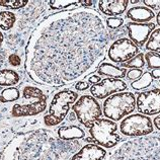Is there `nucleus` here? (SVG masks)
<instances>
[{
	"mask_svg": "<svg viewBox=\"0 0 160 160\" xmlns=\"http://www.w3.org/2000/svg\"><path fill=\"white\" fill-rule=\"evenodd\" d=\"M58 136L62 140H74V139H80L84 137V131L77 127V126H67V127H61L58 130Z\"/></svg>",
	"mask_w": 160,
	"mask_h": 160,
	"instance_id": "dca6fc26",
	"label": "nucleus"
},
{
	"mask_svg": "<svg viewBox=\"0 0 160 160\" xmlns=\"http://www.w3.org/2000/svg\"><path fill=\"white\" fill-rule=\"evenodd\" d=\"M145 61L146 65L149 69H160V55L153 53V52H148L145 55Z\"/></svg>",
	"mask_w": 160,
	"mask_h": 160,
	"instance_id": "5701e85b",
	"label": "nucleus"
},
{
	"mask_svg": "<svg viewBox=\"0 0 160 160\" xmlns=\"http://www.w3.org/2000/svg\"><path fill=\"white\" fill-rule=\"evenodd\" d=\"M143 74V71L141 69H132L127 72V77L129 80H135V79H139Z\"/></svg>",
	"mask_w": 160,
	"mask_h": 160,
	"instance_id": "cd10ccee",
	"label": "nucleus"
},
{
	"mask_svg": "<svg viewBox=\"0 0 160 160\" xmlns=\"http://www.w3.org/2000/svg\"><path fill=\"white\" fill-rule=\"evenodd\" d=\"M136 109V96L132 92H119L104 100L102 113L108 120L121 121Z\"/></svg>",
	"mask_w": 160,
	"mask_h": 160,
	"instance_id": "f03ea898",
	"label": "nucleus"
},
{
	"mask_svg": "<svg viewBox=\"0 0 160 160\" xmlns=\"http://www.w3.org/2000/svg\"><path fill=\"white\" fill-rule=\"evenodd\" d=\"M146 7L150 8L151 10H160V0H144L143 1Z\"/></svg>",
	"mask_w": 160,
	"mask_h": 160,
	"instance_id": "bb28decb",
	"label": "nucleus"
},
{
	"mask_svg": "<svg viewBox=\"0 0 160 160\" xmlns=\"http://www.w3.org/2000/svg\"><path fill=\"white\" fill-rule=\"evenodd\" d=\"M99 75L102 76H107L108 78H115V79H122L127 76V69L122 68V67H118L111 64V63L102 62V64L98 66V70H96Z\"/></svg>",
	"mask_w": 160,
	"mask_h": 160,
	"instance_id": "2eb2a0df",
	"label": "nucleus"
},
{
	"mask_svg": "<svg viewBox=\"0 0 160 160\" xmlns=\"http://www.w3.org/2000/svg\"><path fill=\"white\" fill-rule=\"evenodd\" d=\"M145 49L160 55V28L155 29L150 35L149 40L145 45Z\"/></svg>",
	"mask_w": 160,
	"mask_h": 160,
	"instance_id": "6ab92c4d",
	"label": "nucleus"
},
{
	"mask_svg": "<svg viewBox=\"0 0 160 160\" xmlns=\"http://www.w3.org/2000/svg\"><path fill=\"white\" fill-rule=\"evenodd\" d=\"M75 88H76L77 90L83 91V90L88 89V88H90V85H89V83L86 81H79L76 85H75Z\"/></svg>",
	"mask_w": 160,
	"mask_h": 160,
	"instance_id": "c756f323",
	"label": "nucleus"
},
{
	"mask_svg": "<svg viewBox=\"0 0 160 160\" xmlns=\"http://www.w3.org/2000/svg\"><path fill=\"white\" fill-rule=\"evenodd\" d=\"M107 151L96 144H86L72 157V160H103Z\"/></svg>",
	"mask_w": 160,
	"mask_h": 160,
	"instance_id": "ddd939ff",
	"label": "nucleus"
},
{
	"mask_svg": "<svg viewBox=\"0 0 160 160\" xmlns=\"http://www.w3.org/2000/svg\"><path fill=\"white\" fill-rule=\"evenodd\" d=\"M121 133L128 137H142L153 132V122L148 116L135 113L121 122Z\"/></svg>",
	"mask_w": 160,
	"mask_h": 160,
	"instance_id": "423d86ee",
	"label": "nucleus"
},
{
	"mask_svg": "<svg viewBox=\"0 0 160 160\" xmlns=\"http://www.w3.org/2000/svg\"><path fill=\"white\" fill-rule=\"evenodd\" d=\"M8 62L10 63V65L12 66H19L20 63H22V59L18 56V55H15V54H11L9 57H8Z\"/></svg>",
	"mask_w": 160,
	"mask_h": 160,
	"instance_id": "c85d7f7f",
	"label": "nucleus"
},
{
	"mask_svg": "<svg viewBox=\"0 0 160 160\" xmlns=\"http://www.w3.org/2000/svg\"><path fill=\"white\" fill-rule=\"evenodd\" d=\"M107 27L111 29H118L121 27H123L124 24V19L122 18H109L107 19Z\"/></svg>",
	"mask_w": 160,
	"mask_h": 160,
	"instance_id": "a878e982",
	"label": "nucleus"
},
{
	"mask_svg": "<svg viewBox=\"0 0 160 160\" xmlns=\"http://www.w3.org/2000/svg\"><path fill=\"white\" fill-rule=\"evenodd\" d=\"M19 98V91L15 87H9L4 89L0 94V102H12Z\"/></svg>",
	"mask_w": 160,
	"mask_h": 160,
	"instance_id": "4be33fe9",
	"label": "nucleus"
},
{
	"mask_svg": "<svg viewBox=\"0 0 160 160\" xmlns=\"http://www.w3.org/2000/svg\"><path fill=\"white\" fill-rule=\"evenodd\" d=\"M118 125L108 119H98L89 127V134L96 144L103 148H112L121 141L117 134Z\"/></svg>",
	"mask_w": 160,
	"mask_h": 160,
	"instance_id": "20e7f679",
	"label": "nucleus"
},
{
	"mask_svg": "<svg viewBox=\"0 0 160 160\" xmlns=\"http://www.w3.org/2000/svg\"><path fill=\"white\" fill-rule=\"evenodd\" d=\"M137 111L145 116H154L160 113V88L155 87L148 91L137 94Z\"/></svg>",
	"mask_w": 160,
	"mask_h": 160,
	"instance_id": "6e6552de",
	"label": "nucleus"
},
{
	"mask_svg": "<svg viewBox=\"0 0 160 160\" xmlns=\"http://www.w3.org/2000/svg\"><path fill=\"white\" fill-rule=\"evenodd\" d=\"M153 124H154V126H155V128H156L157 130H159V131H160V113H159V115L153 120Z\"/></svg>",
	"mask_w": 160,
	"mask_h": 160,
	"instance_id": "473e14b6",
	"label": "nucleus"
},
{
	"mask_svg": "<svg viewBox=\"0 0 160 160\" xmlns=\"http://www.w3.org/2000/svg\"><path fill=\"white\" fill-rule=\"evenodd\" d=\"M78 94L70 89L62 90L55 94L52 102L50 103L48 113L44 117L45 125L53 127L62 123L68 115L71 104L76 102Z\"/></svg>",
	"mask_w": 160,
	"mask_h": 160,
	"instance_id": "7ed1b4c3",
	"label": "nucleus"
},
{
	"mask_svg": "<svg viewBox=\"0 0 160 160\" xmlns=\"http://www.w3.org/2000/svg\"><path fill=\"white\" fill-rule=\"evenodd\" d=\"M108 32L94 10H69L38 27L27 49V70L33 80L60 86L94 72L106 58Z\"/></svg>",
	"mask_w": 160,
	"mask_h": 160,
	"instance_id": "f257e3e1",
	"label": "nucleus"
},
{
	"mask_svg": "<svg viewBox=\"0 0 160 160\" xmlns=\"http://www.w3.org/2000/svg\"><path fill=\"white\" fill-rule=\"evenodd\" d=\"M98 3L100 12L104 15L112 16V18L122 15L127 10L129 5L128 0H102Z\"/></svg>",
	"mask_w": 160,
	"mask_h": 160,
	"instance_id": "f8f14e48",
	"label": "nucleus"
},
{
	"mask_svg": "<svg viewBox=\"0 0 160 160\" xmlns=\"http://www.w3.org/2000/svg\"><path fill=\"white\" fill-rule=\"evenodd\" d=\"M15 14L10 11H0V28L9 31L15 23Z\"/></svg>",
	"mask_w": 160,
	"mask_h": 160,
	"instance_id": "aec40b11",
	"label": "nucleus"
},
{
	"mask_svg": "<svg viewBox=\"0 0 160 160\" xmlns=\"http://www.w3.org/2000/svg\"><path fill=\"white\" fill-rule=\"evenodd\" d=\"M122 68H133V69H141L146 65L145 56L143 53H139L136 55L133 59L129 60L126 63H122L120 64Z\"/></svg>",
	"mask_w": 160,
	"mask_h": 160,
	"instance_id": "412c9836",
	"label": "nucleus"
},
{
	"mask_svg": "<svg viewBox=\"0 0 160 160\" xmlns=\"http://www.w3.org/2000/svg\"><path fill=\"white\" fill-rule=\"evenodd\" d=\"M128 88L123 80L115 78H104L98 84L90 86V93L98 99L108 98L115 93H119Z\"/></svg>",
	"mask_w": 160,
	"mask_h": 160,
	"instance_id": "9d476101",
	"label": "nucleus"
},
{
	"mask_svg": "<svg viewBox=\"0 0 160 160\" xmlns=\"http://www.w3.org/2000/svg\"><path fill=\"white\" fill-rule=\"evenodd\" d=\"M126 16L133 22L146 23L155 18V13L153 10L146 6H134L127 11Z\"/></svg>",
	"mask_w": 160,
	"mask_h": 160,
	"instance_id": "4468645a",
	"label": "nucleus"
},
{
	"mask_svg": "<svg viewBox=\"0 0 160 160\" xmlns=\"http://www.w3.org/2000/svg\"><path fill=\"white\" fill-rule=\"evenodd\" d=\"M102 77L99 76V75H92L89 78H88V83L92 84V85H94V84H98L102 81Z\"/></svg>",
	"mask_w": 160,
	"mask_h": 160,
	"instance_id": "7c9ffc66",
	"label": "nucleus"
},
{
	"mask_svg": "<svg viewBox=\"0 0 160 160\" xmlns=\"http://www.w3.org/2000/svg\"><path fill=\"white\" fill-rule=\"evenodd\" d=\"M156 22H157L158 26H160V11L158 12L157 15H156Z\"/></svg>",
	"mask_w": 160,
	"mask_h": 160,
	"instance_id": "f704fd0d",
	"label": "nucleus"
},
{
	"mask_svg": "<svg viewBox=\"0 0 160 160\" xmlns=\"http://www.w3.org/2000/svg\"><path fill=\"white\" fill-rule=\"evenodd\" d=\"M28 3L27 0H0V6L6 7L8 9H19Z\"/></svg>",
	"mask_w": 160,
	"mask_h": 160,
	"instance_id": "b1692460",
	"label": "nucleus"
},
{
	"mask_svg": "<svg viewBox=\"0 0 160 160\" xmlns=\"http://www.w3.org/2000/svg\"><path fill=\"white\" fill-rule=\"evenodd\" d=\"M78 1H68V0H51L49 1V4L53 9H62L71 5H75Z\"/></svg>",
	"mask_w": 160,
	"mask_h": 160,
	"instance_id": "393cba45",
	"label": "nucleus"
},
{
	"mask_svg": "<svg viewBox=\"0 0 160 160\" xmlns=\"http://www.w3.org/2000/svg\"><path fill=\"white\" fill-rule=\"evenodd\" d=\"M19 82V75L13 70H0V86H13Z\"/></svg>",
	"mask_w": 160,
	"mask_h": 160,
	"instance_id": "f3484780",
	"label": "nucleus"
},
{
	"mask_svg": "<svg viewBox=\"0 0 160 160\" xmlns=\"http://www.w3.org/2000/svg\"><path fill=\"white\" fill-rule=\"evenodd\" d=\"M139 54V48L127 38L116 40L109 46L108 56L109 60L117 64L126 63Z\"/></svg>",
	"mask_w": 160,
	"mask_h": 160,
	"instance_id": "0eeeda50",
	"label": "nucleus"
},
{
	"mask_svg": "<svg viewBox=\"0 0 160 160\" xmlns=\"http://www.w3.org/2000/svg\"><path fill=\"white\" fill-rule=\"evenodd\" d=\"M159 88H160V87H159Z\"/></svg>",
	"mask_w": 160,
	"mask_h": 160,
	"instance_id": "4c0bfd02",
	"label": "nucleus"
},
{
	"mask_svg": "<svg viewBox=\"0 0 160 160\" xmlns=\"http://www.w3.org/2000/svg\"><path fill=\"white\" fill-rule=\"evenodd\" d=\"M78 3L85 7H88V6H91V5H93V4H95L96 1H84V0H81V1H78Z\"/></svg>",
	"mask_w": 160,
	"mask_h": 160,
	"instance_id": "2f4dec72",
	"label": "nucleus"
},
{
	"mask_svg": "<svg viewBox=\"0 0 160 160\" xmlns=\"http://www.w3.org/2000/svg\"><path fill=\"white\" fill-rule=\"evenodd\" d=\"M154 78L152 77V74L149 71H146L145 73L142 74V76L137 79L136 81H133L131 83V87L135 90H142L145 88L149 87L152 84Z\"/></svg>",
	"mask_w": 160,
	"mask_h": 160,
	"instance_id": "a211bd4d",
	"label": "nucleus"
},
{
	"mask_svg": "<svg viewBox=\"0 0 160 160\" xmlns=\"http://www.w3.org/2000/svg\"><path fill=\"white\" fill-rule=\"evenodd\" d=\"M151 74L154 79H160V69H154L153 71H151Z\"/></svg>",
	"mask_w": 160,
	"mask_h": 160,
	"instance_id": "72a5a7b5",
	"label": "nucleus"
},
{
	"mask_svg": "<svg viewBox=\"0 0 160 160\" xmlns=\"http://www.w3.org/2000/svg\"><path fill=\"white\" fill-rule=\"evenodd\" d=\"M47 100L48 96L40 88H38L32 102L23 104H14L11 111L12 116L19 118L39 115V113L43 112L47 108Z\"/></svg>",
	"mask_w": 160,
	"mask_h": 160,
	"instance_id": "1a4fd4ad",
	"label": "nucleus"
},
{
	"mask_svg": "<svg viewBox=\"0 0 160 160\" xmlns=\"http://www.w3.org/2000/svg\"><path fill=\"white\" fill-rule=\"evenodd\" d=\"M126 29H127L130 41H132L137 47H144L149 40L150 35L153 31H155V23L128 22Z\"/></svg>",
	"mask_w": 160,
	"mask_h": 160,
	"instance_id": "9b49d317",
	"label": "nucleus"
},
{
	"mask_svg": "<svg viewBox=\"0 0 160 160\" xmlns=\"http://www.w3.org/2000/svg\"><path fill=\"white\" fill-rule=\"evenodd\" d=\"M72 109L77 120L84 127L89 128L102 115L99 102L92 95L84 94L72 106Z\"/></svg>",
	"mask_w": 160,
	"mask_h": 160,
	"instance_id": "39448f33",
	"label": "nucleus"
},
{
	"mask_svg": "<svg viewBox=\"0 0 160 160\" xmlns=\"http://www.w3.org/2000/svg\"><path fill=\"white\" fill-rule=\"evenodd\" d=\"M138 2H139V0H137V1H136V0H134V1H129V3H133V4H136Z\"/></svg>",
	"mask_w": 160,
	"mask_h": 160,
	"instance_id": "e433bc0d",
	"label": "nucleus"
},
{
	"mask_svg": "<svg viewBox=\"0 0 160 160\" xmlns=\"http://www.w3.org/2000/svg\"><path fill=\"white\" fill-rule=\"evenodd\" d=\"M2 43H3V35H2V32H0V46L2 45Z\"/></svg>",
	"mask_w": 160,
	"mask_h": 160,
	"instance_id": "c9c22d12",
	"label": "nucleus"
}]
</instances>
